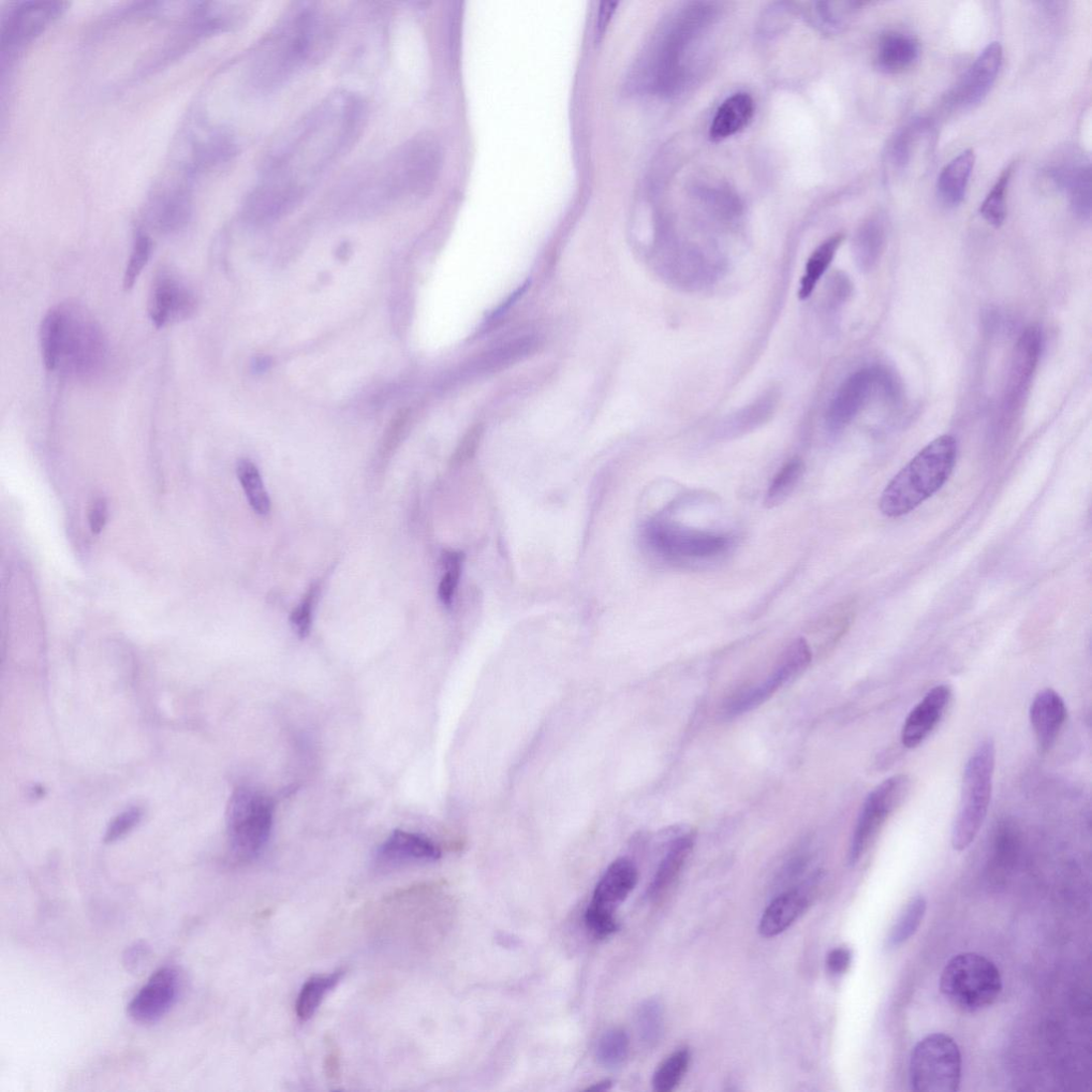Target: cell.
Listing matches in <instances>:
<instances>
[{"label": "cell", "mask_w": 1092, "mask_h": 1092, "mask_svg": "<svg viewBox=\"0 0 1092 1092\" xmlns=\"http://www.w3.org/2000/svg\"><path fill=\"white\" fill-rule=\"evenodd\" d=\"M362 119L360 101L337 94L307 117L269 162L258 193L278 212L303 197L315 177L342 154L357 136Z\"/></svg>", "instance_id": "6da1fadb"}, {"label": "cell", "mask_w": 1092, "mask_h": 1092, "mask_svg": "<svg viewBox=\"0 0 1092 1092\" xmlns=\"http://www.w3.org/2000/svg\"><path fill=\"white\" fill-rule=\"evenodd\" d=\"M327 35L321 14L306 5L290 11L260 52L256 79L265 91L284 85L318 52Z\"/></svg>", "instance_id": "7a4b0ae2"}, {"label": "cell", "mask_w": 1092, "mask_h": 1092, "mask_svg": "<svg viewBox=\"0 0 1092 1092\" xmlns=\"http://www.w3.org/2000/svg\"><path fill=\"white\" fill-rule=\"evenodd\" d=\"M957 452V441L952 436H941L929 443L885 486L879 500L881 513L899 518L934 496L952 476Z\"/></svg>", "instance_id": "3957f363"}, {"label": "cell", "mask_w": 1092, "mask_h": 1092, "mask_svg": "<svg viewBox=\"0 0 1092 1092\" xmlns=\"http://www.w3.org/2000/svg\"><path fill=\"white\" fill-rule=\"evenodd\" d=\"M997 761L996 744L981 743L967 762L961 804L952 830V845L966 850L979 835L991 806Z\"/></svg>", "instance_id": "277c9868"}, {"label": "cell", "mask_w": 1092, "mask_h": 1092, "mask_svg": "<svg viewBox=\"0 0 1092 1092\" xmlns=\"http://www.w3.org/2000/svg\"><path fill=\"white\" fill-rule=\"evenodd\" d=\"M941 993L954 1006L967 1012H977L999 999L1002 981L1000 970L986 957L977 953L959 954L951 959L942 972Z\"/></svg>", "instance_id": "5b68a950"}, {"label": "cell", "mask_w": 1092, "mask_h": 1092, "mask_svg": "<svg viewBox=\"0 0 1092 1092\" xmlns=\"http://www.w3.org/2000/svg\"><path fill=\"white\" fill-rule=\"evenodd\" d=\"M273 811L269 797L257 791L241 788L233 793L227 808V830L236 858H254L269 842Z\"/></svg>", "instance_id": "8992f818"}, {"label": "cell", "mask_w": 1092, "mask_h": 1092, "mask_svg": "<svg viewBox=\"0 0 1092 1092\" xmlns=\"http://www.w3.org/2000/svg\"><path fill=\"white\" fill-rule=\"evenodd\" d=\"M963 1059L956 1041L933 1034L914 1047L910 1059V1083L923 1092H955L962 1082Z\"/></svg>", "instance_id": "52a82bcc"}, {"label": "cell", "mask_w": 1092, "mask_h": 1092, "mask_svg": "<svg viewBox=\"0 0 1092 1092\" xmlns=\"http://www.w3.org/2000/svg\"><path fill=\"white\" fill-rule=\"evenodd\" d=\"M63 308V331L58 365L79 377L98 372L105 360L106 345L96 323L77 307Z\"/></svg>", "instance_id": "ba28073f"}, {"label": "cell", "mask_w": 1092, "mask_h": 1092, "mask_svg": "<svg viewBox=\"0 0 1092 1092\" xmlns=\"http://www.w3.org/2000/svg\"><path fill=\"white\" fill-rule=\"evenodd\" d=\"M911 789L907 775H895L868 794L853 830L848 860L857 864L894 812L904 804Z\"/></svg>", "instance_id": "9c48e42d"}, {"label": "cell", "mask_w": 1092, "mask_h": 1092, "mask_svg": "<svg viewBox=\"0 0 1092 1092\" xmlns=\"http://www.w3.org/2000/svg\"><path fill=\"white\" fill-rule=\"evenodd\" d=\"M645 538L658 554L671 559L711 558L729 546L726 537L660 522L647 525Z\"/></svg>", "instance_id": "30bf717a"}, {"label": "cell", "mask_w": 1092, "mask_h": 1092, "mask_svg": "<svg viewBox=\"0 0 1092 1092\" xmlns=\"http://www.w3.org/2000/svg\"><path fill=\"white\" fill-rule=\"evenodd\" d=\"M811 647L805 638L794 640L781 654L769 677L737 696L729 705L730 715H742L769 701L782 687L800 677L812 661Z\"/></svg>", "instance_id": "8fae6325"}, {"label": "cell", "mask_w": 1092, "mask_h": 1092, "mask_svg": "<svg viewBox=\"0 0 1092 1092\" xmlns=\"http://www.w3.org/2000/svg\"><path fill=\"white\" fill-rule=\"evenodd\" d=\"M180 989L179 972L171 967L159 969L130 1001L129 1016L140 1024L159 1022L176 1004Z\"/></svg>", "instance_id": "7c38bea8"}, {"label": "cell", "mask_w": 1092, "mask_h": 1092, "mask_svg": "<svg viewBox=\"0 0 1092 1092\" xmlns=\"http://www.w3.org/2000/svg\"><path fill=\"white\" fill-rule=\"evenodd\" d=\"M197 298L181 279L168 272L156 276L149 301L150 318L155 327L185 320L196 313Z\"/></svg>", "instance_id": "4fadbf2b"}, {"label": "cell", "mask_w": 1092, "mask_h": 1092, "mask_svg": "<svg viewBox=\"0 0 1092 1092\" xmlns=\"http://www.w3.org/2000/svg\"><path fill=\"white\" fill-rule=\"evenodd\" d=\"M1001 63V43H989L952 91L950 95L952 105L965 109L979 105L991 92Z\"/></svg>", "instance_id": "5bb4252c"}, {"label": "cell", "mask_w": 1092, "mask_h": 1092, "mask_svg": "<svg viewBox=\"0 0 1092 1092\" xmlns=\"http://www.w3.org/2000/svg\"><path fill=\"white\" fill-rule=\"evenodd\" d=\"M884 373L866 368L851 375L833 398L827 413L831 431L843 430L863 409L875 388L880 385Z\"/></svg>", "instance_id": "9a60e30c"}, {"label": "cell", "mask_w": 1092, "mask_h": 1092, "mask_svg": "<svg viewBox=\"0 0 1092 1092\" xmlns=\"http://www.w3.org/2000/svg\"><path fill=\"white\" fill-rule=\"evenodd\" d=\"M953 692L948 685H938L912 708L902 729V744L914 749L923 744L938 727L948 711Z\"/></svg>", "instance_id": "2e32d148"}, {"label": "cell", "mask_w": 1092, "mask_h": 1092, "mask_svg": "<svg viewBox=\"0 0 1092 1092\" xmlns=\"http://www.w3.org/2000/svg\"><path fill=\"white\" fill-rule=\"evenodd\" d=\"M1067 716L1065 700L1058 692L1046 688L1037 693L1029 708V721L1040 754H1046L1055 745Z\"/></svg>", "instance_id": "e0dca14e"}, {"label": "cell", "mask_w": 1092, "mask_h": 1092, "mask_svg": "<svg viewBox=\"0 0 1092 1092\" xmlns=\"http://www.w3.org/2000/svg\"><path fill=\"white\" fill-rule=\"evenodd\" d=\"M638 882V869L630 859L614 861L597 884L592 903L614 912L622 905Z\"/></svg>", "instance_id": "ac0fdd59"}, {"label": "cell", "mask_w": 1092, "mask_h": 1092, "mask_svg": "<svg viewBox=\"0 0 1092 1092\" xmlns=\"http://www.w3.org/2000/svg\"><path fill=\"white\" fill-rule=\"evenodd\" d=\"M441 855L431 838L403 830L394 831L378 850V859L385 863L435 862Z\"/></svg>", "instance_id": "d6986e66"}, {"label": "cell", "mask_w": 1092, "mask_h": 1092, "mask_svg": "<svg viewBox=\"0 0 1092 1092\" xmlns=\"http://www.w3.org/2000/svg\"><path fill=\"white\" fill-rule=\"evenodd\" d=\"M809 903V893L802 888L779 895L763 913L760 934L765 938H774L785 933L800 919Z\"/></svg>", "instance_id": "ffe728a7"}, {"label": "cell", "mask_w": 1092, "mask_h": 1092, "mask_svg": "<svg viewBox=\"0 0 1092 1092\" xmlns=\"http://www.w3.org/2000/svg\"><path fill=\"white\" fill-rule=\"evenodd\" d=\"M1042 349V334L1038 327H1028L1017 342L1013 354L1009 394L1019 396L1034 374Z\"/></svg>", "instance_id": "44dd1931"}, {"label": "cell", "mask_w": 1092, "mask_h": 1092, "mask_svg": "<svg viewBox=\"0 0 1092 1092\" xmlns=\"http://www.w3.org/2000/svg\"><path fill=\"white\" fill-rule=\"evenodd\" d=\"M755 101L748 93H735L722 102L714 116L710 136L725 140L743 130L755 115Z\"/></svg>", "instance_id": "7402d4cb"}, {"label": "cell", "mask_w": 1092, "mask_h": 1092, "mask_svg": "<svg viewBox=\"0 0 1092 1092\" xmlns=\"http://www.w3.org/2000/svg\"><path fill=\"white\" fill-rule=\"evenodd\" d=\"M976 165V153L969 149L944 167L938 177V196L948 206H958L966 196L970 177Z\"/></svg>", "instance_id": "603a6c76"}, {"label": "cell", "mask_w": 1092, "mask_h": 1092, "mask_svg": "<svg viewBox=\"0 0 1092 1092\" xmlns=\"http://www.w3.org/2000/svg\"><path fill=\"white\" fill-rule=\"evenodd\" d=\"M919 56L920 46L916 39L902 33H890L879 43L876 62L880 70L898 73L912 67Z\"/></svg>", "instance_id": "cb8c5ba5"}, {"label": "cell", "mask_w": 1092, "mask_h": 1092, "mask_svg": "<svg viewBox=\"0 0 1092 1092\" xmlns=\"http://www.w3.org/2000/svg\"><path fill=\"white\" fill-rule=\"evenodd\" d=\"M693 843H695V840H693V835L690 833L678 836L673 840L665 858L661 860L656 870L650 887L647 889L648 896L657 897L670 887L682 872L692 851Z\"/></svg>", "instance_id": "d4e9b609"}, {"label": "cell", "mask_w": 1092, "mask_h": 1092, "mask_svg": "<svg viewBox=\"0 0 1092 1092\" xmlns=\"http://www.w3.org/2000/svg\"><path fill=\"white\" fill-rule=\"evenodd\" d=\"M537 339L533 336L520 337L501 345L481 356L474 365L477 373H493L510 366L529 356L537 348Z\"/></svg>", "instance_id": "484cf974"}, {"label": "cell", "mask_w": 1092, "mask_h": 1092, "mask_svg": "<svg viewBox=\"0 0 1092 1092\" xmlns=\"http://www.w3.org/2000/svg\"><path fill=\"white\" fill-rule=\"evenodd\" d=\"M844 241L843 234H835L820 244L811 255L802 278L800 297L808 299L825 272L829 269L838 248Z\"/></svg>", "instance_id": "4316f807"}, {"label": "cell", "mask_w": 1092, "mask_h": 1092, "mask_svg": "<svg viewBox=\"0 0 1092 1092\" xmlns=\"http://www.w3.org/2000/svg\"><path fill=\"white\" fill-rule=\"evenodd\" d=\"M344 971L338 970L328 976L309 979L301 988L296 1001V1013L302 1022H306L316 1013L326 998L341 982Z\"/></svg>", "instance_id": "83f0119b"}, {"label": "cell", "mask_w": 1092, "mask_h": 1092, "mask_svg": "<svg viewBox=\"0 0 1092 1092\" xmlns=\"http://www.w3.org/2000/svg\"><path fill=\"white\" fill-rule=\"evenodd\" d=\"M1055 179L1067 186L1071 194V203L1074 212L1082 218H1090L1091 214V173L1090 167L1083 166L1075 169L1056 171Z\"/></svg>", "instance_id": "f1b7e54d"}, {"label": "cell", "mask_w": 1092, "mask_h": 1092, "mask_svg": "<svg viewBox=\"0 0 1092 1092\" xmlns=\"http://www.w3.org/2000/svg\"><path fill=\"white\" fill-rule=\"evenodd\" d=\"M805 471L806 465L800 458H795L782 467L766 493L765 506L767 508H776L786 503L802 481Z\"/></svg>", "instance_id": "f546056e"}, {"label": "cell", "mask_w": 1092, "mask_h": 1092, "mask_svg": "<svg viewBox=\"0 0 1092 1092\" xmlns=\"http://www.w3.org/2000/svg\"><path fill=\"white\" fill-rule=\"evenodd\" d=\"M778 398L777 393L774 391L765 393L754 404L737 413L729 421L727 433H747L770 420L777 408Z\"/></svg>", "instance_id": "4dcf8cb0"}, {"label": "cell", "mask_w": 1092, "mask_h": 1092, "mask_svg": "<svg viewBox=\"0 0 1092 1092\" xmlns=\"http://www.w3.org/2000/svg\"><path fill=\"white\" fill-rule=\"evenodd\" d=\"M884 244V229L879 220L873 219L863 226L855 240L854 255L859 269L868 272L877 264Z\"/></svg>", "instance_id": "1f68e13d"}, {"label": "cell", "mask_w": 1092, "mask_h": 1092, "mask_svg": "<svg viewBox=\"0 0 1092 1092\" xmlns=\"http://www.w3.org/2000/svg\"><path fill=\"white\" fill-rule=\"evenodd\" d=\"M927 902L924 896L918 895L912 898L892 927L887 939V947L889 949L902 947L916 935L925 918Z\"/></svg>", "instance_id": "d6a6232c"}, {"label": "cell", "mask_w": 1092, "mask_h": 1092, "mask_svg": "<svg viewBox=\"0 0 1092 1092\" xmlns=\"http://www.w3.org/2000/svg\"><path fill=\"white\" fill-rule=\"evenodd\" d=\"M63 308L55 307L43 318L40 328V344L44 365L49 371L58 366L63 331Z\"/></svg>", "instance_id": "836d02e7"}, {"label": "cell", "mask_w": 1092, "mask_h": 1092, "mask_svg": "<svg viewBox=\"0 0 1092 1092\" xmlns=\"http://www.w3.org/2000/svg\"><path fill=\"white\" fill-rule=\"evenodd\" d=\"M1013 170L1014 166L1011 164L1001 173L996 184L992 190L989 191V194L981 205L980 214L989 225H992L995 228H1000L1004 224L1006 219V195Z\"/></svg>", "instance_id": "e575fe53"}, {"label": "cell", "mask_w": 1092, "mask_h": 1092, "mask_svg": "<svg viewBox=\"0 0 1092 1092\" xmlns=\"http://www.w3.org/2000/svg\"><path fill=\"white\" fill-rule=\"evenodd\" d=\"M236 473L243 485L249 504L261 515L271 511V498L260 474L259 468L254 462L241 460L236 468Z\"/></svg>", "instance_id": "d590c367"}, {"label": "cell", "mask_w": 1092, "mask_h": 1092, "mask_svg": "<svg viewBox=\"0 0 1092 1092\" xmlns=\"http://www.w3.org/2000/svg\"><path fill=\"white\" fill-rule=\"evenodd\" d=\"M691 1060L688 1049H680L661 1062L653 1075L652 1085L657 1092H671L683 1080Z\"/></svg>", "instance_id": "8d00e7d4"}, {"label": "cell", "mask_w": 1092, "mask_h": 1092, "mask_svg": "<svg viewBox=\"0 0 1092 1092\" xmlns=\"http://www.w3.org/2000/svg\"><path fill=\"white\" fill-rule=\"evenodd\" d=\"M630 1050V1040L624 1029L614 1028L602 1036L597 1047L599 1064L615 1069L624 1064Z\"/></svg>", "instance_id": "74e56055"}, {"label": "cell", "mask_w": 1092, "mask_h": 1092, "mask_svg": "<svg viewBox=\"0 0 1092 1092\" xmlns=\"http://www.w3.org/2000/svg\"><path fill=\"white\" fill-rule=\"evenodd\" d=\"M637 1029L645 1046L654 1047L659 1042L663 1031V1011L658 1001L642 1002L637 1012Z\"/></svg>", "instance_id": "f35d334b"}, {"label": "cell", "mask_w": 1092, "mask_h": 1092, "mask_svg": "<svg viewBox=\"0 0 1092 1092\" xmlns=\"http://www.w3.org/2000/svg\"><path fill=\"white\" fill-rule=\"evenodd\" d=\"M53 12L54 10L42 8L18 11L8 26L9 31L6 36L14 43L34 37L49 22Z\"/></svg>", "instance_id": "ab89813d"}, {"label": "cell", "mask_w": 1092, "mask_h": 1092, "mask_svg": "<svg viewBox=\"0 0 1092 1092\" xmlns=\"http://www.w3.org/2000/svg\"><path fill=\"white\" fill-rule=\"evenodd\" d=\"M442 562L447 573L440 583L439 597L446 607H451L456 586L459 583L463 555L455 552H446L442 556Z\"/></svg>", "instance_id": "60d3db41"}, {"label": "cell", "mask_w": 1092, "mask_h": 1092, "mask_svg": "<svg viewBox=\"0 0 1092 1092\" xmlns=\"http://www.w3.org/2000/svg\"><path fill=\"white\" fill-rule=\"evenodd\" d=\"M152 250L153 243L149 236L138 234L124 274L123 285L126 290L134 287L137 278L151 258Z\"/></svg>", "instance_id": "b9f144b4"}, {"label": "cell", "mask_w": 1092, "mask_h": 1092, "mask_svg": "<svg viewBox=\"0 0 1092 1092\" xmlns=\"http://www.w3.org/2000/svg\"><path fill=\"white\" fill-rule=\"evenodd\" d=\"M142 819V811L140 808L132 807L122 812L119 816H116L108 824L104 842L111 844L123 838L128 834Z\"/></svg>", "instance_id": "7bdbcfd3"}, {"label": "cell", "mask_w": 1092, "mask_h": 1092, "mask_svg": "<svg viewBox=\"0 0 1092 1092\" xmlns=\"http://www.w3.org/2000/svg\"><path fill=\"white\" fill-rule=\"evenodd\" d=\"M585 923L589 931L600 938L609 937L618 931L614 912L593 904L586 910Z\"/></svg>", "instance_id": "ee69618b"}, {"label": "cell", "mask_w": 1092, "mask_h": 1092, "mask_svg": "<svg viewBox=\"0 0 1092 1092\" xmlns=\"http://www.w3.org/2000/svg\"><path fill=\"white\" fill-rule=\"evenodd\" d=\"M317 592L318 588L313 586L290 615V625L300 638L307 637L309 631H311L313 604Z\"/></svg>", "instance_id": "f6af8a7d"}, {"label": "cell", "mask_w": 1092, "mask_h": 1092, "mask_svg": "<svg viewBox=\"0 0 1092 1092\" xmlns=\"http://www.w3.org/2000/svg\"><path fill=\"white\" fill-rule=\"evenodd\" d=\"M108 520V507L105 498L98 497L89 510V526L92 534L99 535L104 530Z\"/></svg>", "instance_id": "bcb514c9"}, {"label": "cell", "mask_w": 1092, "mask_h": 1092, "mask_svg": "<svg viewBox=\"0 0 1092 1092\" xmlns=\"http://www.w3.org/2000/svg\"><path fill=\"white\" fill-rule=\"evenodd\" d=\"M150 954L151 950L145 943L132 944L123 955V964L128 971L136 972L143 966Z\"/></svg>", "instance_id": "7dc6e473"}, {"label": "cell", "mask_w": 1092, "mask_h": 1092, "mask_svg": "<svg viewBox=\"0 0 1092 1092\" xmlns=\"http://www.w3.org/2000/svg\"><path fill=\"white\" fill-rule=\"evenodd\" d=\"M852 962V953L847 948H836L827 957V968L833 976H842L846 973Z\"/></svg>", "instance_id": "c3c4849f"}, {"label": "cell", "mask_w": 1092, "mask_h": 1092, "mask_svg": "<svg viewBox=\"0 0 1092 1092\" xmlns=\"http://www.w3.org/2000/svg\"><path fill=\"white\" fill-rule=\"evenodd\" d=\"M481 433H482L481 428L480 427H475L474 430H471L466 435V437L464 438V440L462 442V445L460 446L458 452H456V455H455L456 459H458V460L467 459V458H469V456L471 455H473L475 453L476 447L478 445V442H479V439H480V436H481Z\"/></svg>", "instance_id": "681fc988"}, {"label": "cell", "mask_w": 1092, "mask_h": 1092, "mask_svg": "<svg viewBox=\"0 0 1092 1092\" xmlns=\"http://www.w3.org/2000/svg\"><path fill=\"white\" fill-rule=\"evenodd\" d=\"M616 6H617V3H613V2H605L601 5L599 18H598V23H597V38L598 39H600L604 35L605 28L608 27V25H609V23L612 19L613 13L616 9Z\"/></svg>", "instance_id": "f907efd6"}, {"label": "cell", "mask_w": 1092, "mask_h": 1092, "mask_svg": "<svg viewBox=\"0 0 1092 1092\" xmlns=\"http://www.w3.org/2000/svg\"><path fill=\"white\" fill-rule=\"evenodd\" d=\"M326 1073L329 1081L336 1083L339 1076V1057L336 1051V1047L330 1046V1050L326 1057Z\"/></svg>", "instance_id": "816d5d0a"}, {"label": "cell", "mask_w": 1092, "mask_h": 1092, "mask_svg": "<svg viewBox=\"0 0 1092 1092\" xmlns=\"http://www.w3.org/2000/svg\"><path fill=\"white\" fill-rule=\"evenodd\" d=\"M612 1086H613V1083L610 1080H605V1081L596 1083L593 1086L588 1087L586 1090L587 1091L603 1092V1091L611 1090Z\"/></svg>", "instance_id": "f5cc1de1"}]
</instances>
